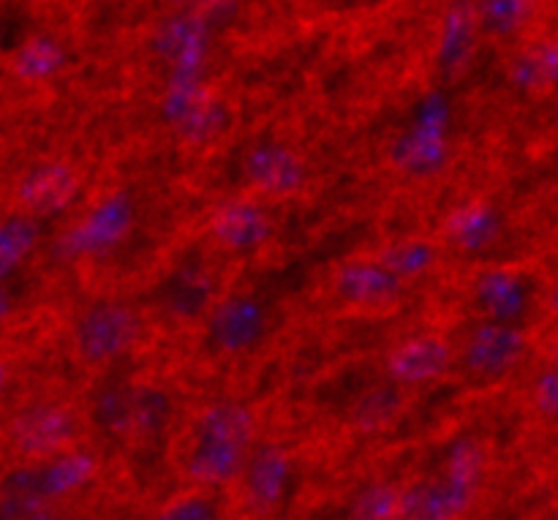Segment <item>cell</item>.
<instances>
[{"label": "cell", "mask_w": 558, "mask_h": 520, "mask_svg": "<svg viewBox=\"0 0 558 520\" xmlns=\"http://www.w3.org/2000/svg\"><path fill=\"white\" fill-rule=\"evenodd\" d=\"M254 403L240 396H216L191 414L180 439L174 469L185 488L229 491L238 483L256 445Z\"/></svg>", "instance_id": "obj_1"}, {"label": "cell", "mask_w": 558, "mask_h": 520, "mask_svg": "<svg viewBox=\"0 0 558 520\" xmlns=\"http://www.w3.org/2000/svg\"><path fill=\"white\" fill-rule=\"evenodd\" d=\"M85 442L80 403L63 396L20 398L0 414V452L9 463H38L76 450Z\"/></svg>", "instance_id": "obj_2"}, {"label": "cell", "mask_w": 558, "mask_h": 520, "mask_svg": "<svg viewBox=\"0 0 558 520\" xmlns=\"http://www.w3.org/2000/svg\"><path fill=\"white\" fill-rule=\"evenodd\" d=\"M145 332L140 305L123 298H101L82 305L69 327V347L76 363L90 371L134 358Z\"/></svg>", "instance_id": "obj_3"}, {"label": "cell", "mask_w": 558, "mask_h": 520, "mask_svg": "<svg viewBox=\"0 0 558 520\" xmlns=\"http://www.w3.org/2000/svg\"><path fill=\"white\" fill-rule=\"evenodd\" d=\"M303 480V463L298 452L281 439H256L243 472L238 477V499L245 516L272 520L294 501Z\"/></svg>", "instance_id": "obj_4"}, {"label": "cell", "mask_w": 558, "mask_h": 520, "mask_svg": "<svg viewBox=\"0 0 558 520\" xmlns=\"http://www.w3.org/2000/svg\"><path fill=\"white\" fill-rule=\"evenodd\" d=\"M96 382L82 403L85 439H93L98 456L120 458L129 447L131 401H134V358L96 371Z\"/></svg>", "instance_id": "obj_5"}, {"label": "cell", "mask_w": 558, "mask_h": 520, "mask_svg": "<svg viewBox=\"0 0 558 520\" xmlns=\"http://www.w3.org/2000/svg\"><path fill=\"white\" fill-rule=\"evenodd\" d=\"M207 243L213 254L232 262H251L272 243L276 221L265 196L238 194L218 202L207 216Z\"/></svg>", "instance_id": "obj_6"}, {"label": "cell", "mask_w": 558, "mask_h": 520, "mask_svg": "<svg viewBox=\"0 0 558 520\" xmlns=\"http://www.w3.org/2000/svg\"><path fill=\"white\" fill-rule=\"evenodd\" d=\"M529 349V332L521 322H501L483 316L461 347H456V371L485 385L510 374Z\"/></svg>", "instance_id": "obj_7"}, {"label": "cell", "mask_w": 558, "mask_h": 520, "mask_svg": "<svg viewBox=\"0 0 558 520\" xmlns=\"http://www.w3.org/2000/svg\"><path fill=\"white\" fill-rule=\"evenodd\" d=\"M452 371H456V343L439 332L407 336L381 360V379L407 396L439 385Z\"/></svg>", "instance_id": "obj_8"}, {"label": "cell", "mask_w": 558, "mask_h": 520, "mask_svg": "<svg viewBox=\"0 0 558 520\" xmlns=\"http://www.w3.org/2000/svg\"><path fill=\"white\" fill-rule=\"evenodd\" d=\"M210 259L191 254V259L174 262L167 276L153 289V305L163 319L174 325L189 322H205L210 309L218 300V276L216 267L207 265Z\"/></svg>", "instance_id": "obj_9"}, {"label": "cell", "mask_w": 558, "mask_h": 520, "mask_svg": "<svg viewBox=\"0 0 558 520\" xmlns=\"http://www.w3.org/2000/svg\"><path fill=\"white\" fill-rule=\"evenodd\" d=\"M403 292H407V283L387 267L379 254L352 256L341 262L330 278L332 300L349 311L387 309Z\"/></svg>", "instance_id": "obj_10"}, {"label": "cell", "mask_w": 558, "mask_h": 520, "mask_svg": "<svg viewBox=\"0 0 558 520\" xmlns=\"http://www.w3.org/2000/svg\"><path fill=\"white\" fill-rule=\"evenodd\" d=\"M80 169L65 158H44L27 167L14 183V205L36 218H54L80 196Z\"/></svg>", "instance_id": "obj_11"}, {"label": "cell", "mask_w": 558, "mask_h": 520, "mask_svg": "<svg viewBox=\"0 0 558 520\" xmlns=\"http://www.w3.org/2000/svg\"><path fill=\"white\" fill-rule=\"evenodd\" d=\"M245 178L251 183V194L256 196H294L305 189L311 172L303 156L283 140H262L254 145L245 161Z\"/></svg>", "instance_id": "obj_12"}, {"label": "cell", "mask_w": 558, "mask_h": 520, "mask_svg": "<svg viewBox=\"0 0 558 520\" xmlns=\"http://www.w3.org/2000/svg\"><path fill=\"white\" fill-rule=\"evenodd\" d=\"M178 418V392L163 379L136 382L134 401H131V425H129V452L156 450L169 439Z\"/></svg>", "instance_id": "obj_13"}, {"label": "cell", "mask_w": 558, "mask_h": 520, "mask_svg": "<svg viewBox=\"0 0 558 520\" xmlns=\"http://www.w3.org/2000/svg\"><path fill=\"white\" fill-rule=\"evenodd\" d=\"M403 403H407V392L381 379L379 385L368 387V390L354 401L352 412H349V425H352L354 434H376V431H381L385 425H390L392 418H398Z\"/></svg>", "instance_id": "obj_14"}, {"label": "cell", "mask_w": 558, "mask_h": 520, "mask_svg": "<svg viewBox=\"0 0 558 520\" xmlns=\"http://www.w3.org/2000/svg\"><path fill=\"white\" fill-rule=\"evenodd\" d=\"M379 256L407 287L414 281H423L425 276H430L441 259L439 245L430 238H403L398 240V243L387 245Z\"/></svg>", "instance_id": "obj_15"}, {"label": "cell", "mask_w": 558, "mask_h": 520, "mask_svg": "<svg viewBox=\"0 0 558 520\" xmlns=\"http://www.w3.org/2000/svg\"><path fill=\"white\" fill-rule=\"evenodd\" d=\"M150 520H229L227 491L183 488L163 501Z\"/></svg>", "instance_id": "obj_16"}, {"label": "cell", "mask_w": 558, "mask_h": 520, "mask_svg": "<svg viewBox=\"0 0 558 520\" xmlns=\"http://www.w3.org/2000/svg\"><path fill=\"white\" fill-rule=\"evenodd\" d=\"M41 221L44 218L27 216V213H16L0 221V278L9 276L33 254L41 234Z\"/></svg>", "instance_id": "obj_17"}, {"label": "cell", "mask_w": 558, "mask_h": 520, "mask_svg": "<svg viewBox=\"0 0 558 520\" xmlns=\"http://www.w3.org/2000/svg\"><path fill=\"white\" fill-rule=\"evenodd\" d=\"M523 283L507 273H488L480 281V303H483L485 316L501 322H518V314L523 309Z\"/></svg>", "instance_id": "obj_18"}, {"label": "cell", "mask_w": 558, "mask_h": 520, "mask_svg": "<svg viewBox=\"0 0 558 520\" xmlns=\"http://www.w3.org/2000/svg\"><path fill=\"white\" fill-rule=\"evenodd\" d=\"M499 229V216L490 205L485 202H469L466 207L456 213L450 218V238L452 243L463 245V249L474 251L483 249L485 243H490V238Z\"/></svg>", "instance_id": "obj_19"}, {"label": "cell", "mask_w": 558, "mask_h": 520, "mask_svg": "<svg viewBox=\"0 0 558 520\" xmlns=\"http://www.w3.org/2000/svg\"><path fill=\"white\" fill-rule=\"evenodd\" d=\"M401 488L398 483H374L360 494L352 507V520H398L401 510Z\"/></svg>", "instance_id": "obj_20"}, {"label": "cell", "mask_w": 558, "mask_h": 520, "mask_svg": "<svg viewBox=\"0 0 558 520\" xmlns=\"http://www.w3.org/2000/svg\"><path fill=\"white\" fill-rule=\"evenodd\" d=\"M534 11V0H483L480 20L496 36H510L521 31Z\"/></svg>", "instance_id": "obj_21"}, {"label": "cell", "mask_w": 558, "mask_h": 520, "mask_svg": "<svg viewBox=\"0 0 558 520\" xmlns=\"http://www.w3.org/2000/svg\"><path fill=\"white\" fill-rule=\"evenodd\" d=\"M534 401H537V412L543 418L554 420L556 414V371L554 365L543 368L534 379Z\"/></svg>", "instance_id": "obj_22"}, {"label": "cell", "mask_w": 558, "mask_h": 520, "mask_svg": "<svg viewBox=\"0 0 558 520\" xmlns=\"http://www.w3.org/2000/svg\"><path fill=\"white\" fill-rule=\"evenodd\" d=\"M31 520H74V518H71L63 507L54 505V507H41V510H36L31 516Z\"/></svg>", "instance_id": "obj_23"}]
</instances>
